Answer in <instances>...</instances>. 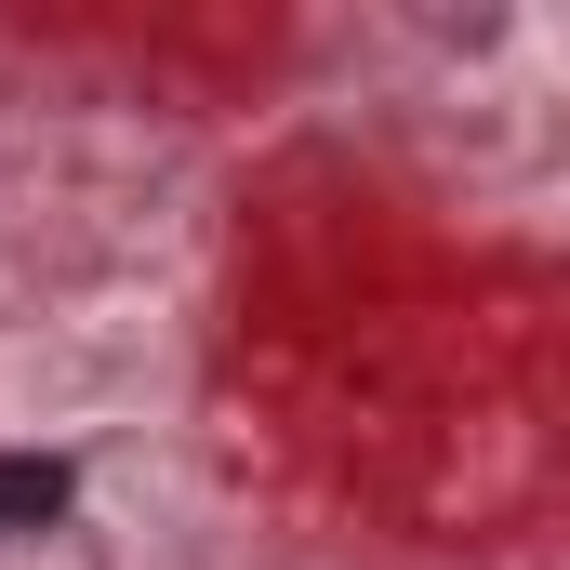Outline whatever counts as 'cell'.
<instances>
[{
    "label": "cell",
    "instance_id": "obj_1",
    "mask_svg": "<svg viewBox=\"0 0 570 570\" xmlns=\"http://www.w3.org/2000/svg\"><path fill=\"white\" fill-rule=\"evenodd\" d=\"M67 504H80V478L53 451H0V531H53Z\"/></svg>",
    "mask_w": 570,
    "mask_h": 570
}]
</instances>
